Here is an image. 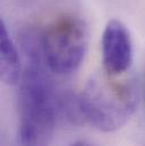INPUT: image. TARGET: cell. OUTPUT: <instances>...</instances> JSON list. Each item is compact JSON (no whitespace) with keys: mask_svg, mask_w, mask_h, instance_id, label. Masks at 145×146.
<instances>
[{"mask_svg":"<svg viewBox=\"0 0 145 146\" xmlns=\"http://www.w3.org/2000/svg\"><path fill=\"white\" fill-rule=\"evenodd\" d=\"M93 75L78 96L83 120L111 133L127 123L138 104V86L133 77Z\"/></svg>","mask_w":145,"mask_h":146,"instance_id":"cell-2","label":"cell"},{"mask_svg":"<svg viewBox=\"0 0 145 146\" xmlns=\"http://www.w3.org/2000/svg\"><path fill=\"white\" fill-rule=\"evenodd\" d=\"M40 43L43 60L49 70L58 75H69L75 73L84 60L88 44V30L80 17L64 14L45 27Z\"/></svg>","mask_w":145,"mask_h":146,"instance_id":"cell-3","label":"cell"},{"mask_svg":"<svg viewBox=\"0 0 145 146\" xmlns=\"http://www.w3.org/2000/svg\"><path fill=\"white\" fill-rule=\"evenodd\" d=\"M27 62L19 80L17 146H49L59 112L50 78L44 70L41 43L26 40Z\"/></svg>","mask_w":145,"mask_h":146,"instance_id":"cell-1","label":"cell"},{"mask_svg":"<svg viewBox=\"0 0 145 146\" xmlns=\"http://www.w3.org/2000/svg\"><path fill=\"white\" fill-rule=\"evenodd\" d=\"M68 146H93L92 144H90V143H87V142H75V143H72L71 145Z\"/></svg>","mask_w":145,"mask_h":146,"instance_id":"cell-6","label":"cell"},{"mask_svg":"<svg viewBox=\"0 0 145 146\" xmlns=\"http://www.w3.org/2000/svg\"><path fill=\"white\" fill-rule=\"evenodd\" d=\"M103 70L110 76H121L133 62V42L126 25L118 21H109L103 30L102 40Z\"/></svg>","mask_w":145,"mask_h":146,"instance_id":"cell-4","label":"cell"},{"mask_svg":"<svg viewBox=\"0 0 145 146\" xmlns=\"http://www.w3.org/2000/svg\"><path fill=\"white\" fill-rule=\"evenodd\" d=\"M0 70L1 79L7 85L18 84L23 75L18 50L2 21L0 22Z\"/></svg>","mask_w":145,"mask_h":146,"instance_id":"cell-5","label":"cell"}]
</instances>
